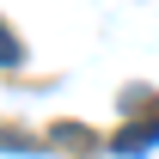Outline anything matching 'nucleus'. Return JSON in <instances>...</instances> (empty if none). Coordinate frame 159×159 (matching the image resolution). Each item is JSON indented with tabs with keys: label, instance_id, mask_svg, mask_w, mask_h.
Listing matches in <instances>:
<instances>
[{
	"label": "nucleus",
	"instance_id": "nucleus-1",
	"mask_svg": "<svg viewBox=\"0 0 159 159\" xmlns=\"http://www.w3.org/2000/svg\"><path fill=\"white\" fill-rule=\"evenodd\" d=\"M153 141H159V122H147V129H122L110 147H116V153H141V147H153Z\"/></svg>",
	"mask_w": 159,
	"mask_h": 159
},
{
	"label": "nucleus",
	"instance_id": "nucleus-2",
	"mask_svg": "<svg viewBox=\"0 0 159 159\" xmlns=\"http://www.w3.org/2000/svg\"><path fill=\"white\" fill-rule=\"evenodd\" d=\"M19 61H25V43L6 31V19H0V67H19Z\"/></svg>",
	"mask_w": 159,
	"mask_h": 159
},
{
	"label": "nucleus",
	"instance_id": "nucleus-3",
	"mask_svg": "<svg viewBox=\"0 0 159 159\" xmlns=\"http://www.w3.org/2000/svg\"><path fill=\"white\" fill-rule=\"evenodd\" d=\"M0 147H6V153H31V141H25V135H0Z\"/></svg>",
	"mask_w": 159,
	"mask_h": 159
}]
</instances>
